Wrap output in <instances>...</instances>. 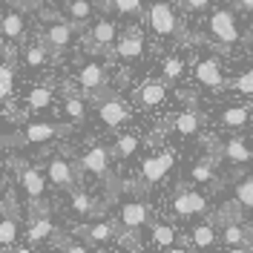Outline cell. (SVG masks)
Returning <instances> with one entry per match:
<instances>
[{
    "label": "cell",
    "instance_id": "obj_1",
    "mask_svg": "<svg viewBox=\"0 0 253 253\" xmlns=\"http://www.w3.org/2000/svg\"><path fill=\"white\" fill-rule=\"evenodd\" d=\"M207 32L213 35V41H219L221 46H233L239 41V26H236V15L230 9H216L210 20H207Z\"/></svg>",
    "mask_w": 253,
    "mask_h": 253
},
{
    "label": "cell",
    "instance_id": "obj_2",
    "mask_svg": "<svg viewBox=\"0 0 253 253\" xmlns=\"http://www.w3.org/2000/svg\"><path fill=\"white\" fill-rule=\"evenodd\" d=\"M205 196L202 193H193V190H178L173 199V210L178 219H190V216H196V213H205Z\"/></svg>",
    "mask_w": 253,
    "mask_h": 253
},
{
    "label": "cell",
    "instance_id": "obj_3",
    "mask_svg": "<svg viewBox=\"0 0 253 253\" xmlns=\"http://www.w3.org/2000/svg\"><path fill=\"white\" fill-rule=\"evenodd\" d=\"M150 26L158 32V35H173L178 20H175V12L170 3H153L150 6Z\"/></svg>",
    "mask_w": 253,
    "mask_h": 253
},
{
    "label": "cell",
    "instance_id": "obj_4",
    "mask_svg": "<svg viewBox=\"0 0 253 253\" xmlns=\"http://www.w3.org/2000/svg\"><path fill=\"white\" fill-rule=\"evenodd\" d=\"M173 167V153H161V156H150L144 158L141 164V175L147 184H156V181H161L164 175H167V170Z\"/></svg>",
    "mask_w": 253,
    "mask_h": 253
},
{
    "label": "cell",
    "instance_id": "obj_5",
    "mask_svg": "<svg viewBox=\"0 0 253 253\" xmlns=\"http://www.w3.org/2000/svg\"><path fill=\"white\" fill-rule=\"evenodd\" d=\"M84 170H89L92 175H107L110 170V153H107V147H92V150H86L78 161Z\"/></svg>",
    "mask_w": 253,
    "mask_h": 253
},
{
    "label": "cell",
    "instance_id": "obj_6",
    "mask_svg": "<svg viewBox=\"0 0 253 253\" xmlns=\"http://www.w3.org/2000/svg\"><path fill=\"white\" fill-rule=\"evenodd\" d=\"M46 170H49V181H52L55 187H61V190L75 187V173H72V164H69V161L55 158V161H49Z\"/></svg>",
    "mask_w": 253,
    "mask_h": 253
},
{
    "label": "cell",
    "instance_id": "obj_7",
    "mask_svg": "<svg viewBox=\"0 0 253 253\" xmlns=\"http://www.w3.org/2000/svg\"><path fill=\"white\" fill-rule=\"evenodd\" d=\"M196 78L202 86H210V89H219L224 78H221V69H219V61L216 58H205V61L196 63Z\"/></svg>",
    "mask_w": 253,
    "mask_h": 253
},
{
    "label": "cell",
    "instance_id": "obj_8",
    "mask_svg": "<svg viewBox=\"0 0 253 253\" xmlns=\"http://www.w3.org/2000/svg\"><path fill=\"white\" fill-rule=\"evenodd\" d=\"M98 115H101V121H104L107 126H118V124H124L126 118H129V110L124 107V101L107 98V101L98 107Z\"/></svg>",
    "mask_w": 253,
    "mask_h": 253
},
{
    "label": "cell",
    "instance_id": "obj_9",
    "mask_svg": "<svg viewBox=\"0 0 253 253\" xmlns=\"http://www.w3.org/2000/svg\"><path fill=\"white\" fill-rule=\"evenodd\" d=\"M147 219H150L147 205H141V202H126V205H121V224H124L126 230H138L141 224H147Z\"/></svg>",
    "mask_w": 253,
    "mask_h": 253
},
{
    "label": "cell",
    "instance_id": "obj_10",
    "mask_svg": "<svg viewBox=\"0 0 253 253\" xmlns=\"http://www.w3.org/2000/svg\"><path fill=\"white\" fill-rule=\"evenodd\" d=\"M78 84L84 86V89H86V92H95V89H101V86L107 84V72H104V66H101V63H86V66H81Z\"/></svg>",
    "mask_w": 253,
    "mask_h": 253
},
{
    "label": "cell",
    "instance_id": "obj_11",
    "mask_svg": "<svg viewBox=\"0 0 253 253\" xmlns=\"http://www.w3.org/2000/svg\"><path fill=\"white\" fill-rule=\"evenodd\" d=\"M118 58H124V61H138L144 55V38L138 29H129L126 38H121V43H118Z\"/></svg>",
    "mask_w": 253,
    "mask_h": 253
},
{
    "label": "cell",
    "instance_id": "obj_12",
    "mask_svg": "<svg viewBox=\"0 0 253 253\" xmlns=\"http://www.w3.org/2000/svg\"><path fill=\"white\" fill-rule=\"evenodd\" d=\"M164 98H167V86L161 84V81H150V84H144L138 95H135V101L141 104V107H158V104H164Z\"/></svg>",
    "mask_w": 253,
    "mask_h": 253
},
{
    "label": "cell",
    "instance_id": "obj_13",
    "mask_svg": "<svg viewBox=\"0 0 253 253\" xmlns=\"http://www.w3.org/2000/svg\"><path fill=\"white\" fill-rule=\"evenodd\" d=\"M43 41L55 52H63V49L69 46V41H72V26L69 23H52L46 29V35H43Z\"/></svg>",
    "mask_w": 253,
    "mask_h": 253
},
{
    "label": "cell",
    "instance_id": "obj_14",
    "mask_svg": "<svg viewBox=\"0 0 253 253\" xmlns=\"http://www.w3.org/2000/svg\"><path fill=\"white\" fill-rule=\"evenodd\" d=\"M61 129L55 124H26L23 129V141L26 144H43V141H52Z\"/></svg>",
    "mask_w": 253,
    "mask_h": 253
},
{
    "label": "cell",
    "instance_id": "obj_15",
    "mask_svg": "<svg viewBox=\"0 0 253 253\" xmlns=\"http://www.w3.org/2000/svg\"><path fill=\"white\" fill-rule=\"evenodd\" d=\"M221 153L230 158V161H236V164H248V161H253V150H251L245 141H242V138L227 141L224 147H221Z\"/></svg>",
    "mask_w": 253,
    "mask_h": 253
},
{
    "label": "cell",
    "instance_id": "obj_16",
    "mask_svg": "<svg viewBox=\"0 0 253 253\" xmlns=\"http://www.w3.org/2000/svg\"><path fill=\"white\" fill-rule=\"evenodd\" d=\"M221 239H224V245H230V248H248V242H253V233H248L242 224H224Z\"/></svg>",
    "mask_w": 253,
    "mask_h": 253
},
{
    "label": "cell",
    "instance_id": "obj_17",
    "mask_svg": "<svg viewBox=\"0 0 253 253\" xmlns=\"http://www.w3.org/2000/svg\"><path fill=\"white\" fill-rule=\"evenodd\" d=\"M20 181H23V190H26V196H29V199L38 202V199L43 196V175H41V170H35V167L23 170Z\"/></svg>",
    "mask_w": 253,
    "mask_h": 253
},
{
    "label": "cell",
    "instance_id": "obj_18",
    "mask_svg": "<svg viewBox=\"0 0 253 253\" xmlns=\"http://www.w3.org/2000/svg\"><path fill=\"white\" fill-rule=\"evenodd\" d=\"M81 233L86 236V242H110L115 236V224L112 221H95L89 227H81Z\"/></svg>",
    "mask_w": 253,
    "mask_h": 253
},
{
    "label": "cell",
    "instance_id": "obj_19",
    "mask_svg": "<svg viewBox=\"0 0 253 253\" xmlns=\"http://www.w3.org/2000/svg\"><path fill=\"white\" fill-rule=\"evenodd\" d=\"M23 17L17 15V12H9V15H3L0 20V32H3V38H9V41H20L23 38Z\"/></svg>",
    "mask_w": 253,
    "mask_h": 253
},
{
    "label": "cell",
    "instance_id": "obj_20",
    "mask_svg": "<svg viewBox=\"0 0 253 253\" xmlns=\"http://www.w3.org/2000/svg\"><path fill=\"white\" fill-rule=\"evenodd\" d=\"M199 126H202V118H199V112H181L178 118L173 121V129L178 135H193V132H199Z\"/></svg>",
    "mask_w": 253,
    "mask_h": 253
},
{
    "label": "cell",
    "instance_id": "obj_21",
    "mask_svg": "<svg viewBox=\"0 0 253 253\" xmlns=\"http://www.w3.org/2000/svg\"><path fill=\"white\" fill-rule=\"evenodd\" d=\"M248 118H251V110L248 107H227V110L221 112V124L230 126V129H239V126L248 124Z\"/></svg>",
    "mask_w": 253,
    "mask_h": 253
},
{
    "label": "cell",
    "instance_id": "obj_22",
    "mask_svg": "<svg viewBox=\"0 0 253 253\" xmlns=\"http://www.w3.org/2000/svg\"><path fill=\"white\" fill-rule=\"evenodd\" d=\"M72 213L75 216H92L95 213V199L86 190H75L72 193Z\"/></svg>",
    "mask_w": 253,
    "mask_h": 253
},
{
    "label": "cell",
    "instance_id": "obj_23",
    "mask_svg": "<svg viewBox=\"0 0 253 253\" xmlns=\"http://www.w3.org/2000/svg\"><path fill=\"white\" fill-rule=\"evenodd\" d=\"M49 104H52V89H49V86H35L29 92V98H26V107H29L32 112L46 110Z\"/></svg>",
    "mask_w": 253,
    "mask_h": 253
},
{
    "label": "cell",
    "instance_id": "obj_24",
    "mask_svg": "<svg viewBox=\"0 0 253 253\" xmlns=\"http://www.w3.org/2000/svg\"><path fill=\"white\" fill-rule=\"evenodd\" d=\"M92 41L98 43V46H110L112 41H115V23H110V20H101V23H95L92 26Z\"/></svg>",
    "mask_w": 253,
    "mask_h": 253
},
{
    "label": "cell",
    "instance_id": "obj_25",
    "mask_svg": "<svg viewBox=\"0 0 253 253\" xmlns=\"http://www.w3.org/2000/svg\"><path fill=\"white\" fill-rule=\"evenodd\" d=\"M150 239H153L156 248H173L175 233H173L170 224H153V227H150Z\"/></svg>",
    "mask_w": 253,
    "mask_h": 253
},
{
    "label": "cell",
    "instance_id": "obj_26",
    "mask_svg": "<svg viewBox=\"0 0 253 253\" xmlns=\"http://www.w3.org/2000/svg\"><path fill=\"white\" fill-rule=\"evenodd\" d=\"M55 233V227H52V219H46V216H41V219L35 221L29 227V242H35V245H41L43 239H49Z\"/></svg>",
    "mask_w": 253,
    "mask_h": 253
},
{
    "label": "cell",
    "instance_id": "obj_27",
    "mask_svg": "<svg viewBox=\"0 0 253 253\" xmlns=\"http://www.w3.org/2000/svg\"><path fill=\"white\" fill-rule=\"evenodd\" d=\"M233 193H236V205L239 207H248V210H253V178L239 181Z\"/></svg>",
    "mask_w": 253,
    "mask_h": 253
},
{
    "label": "cell",
    "instance_id": "obj_28",
    "mask_svg": "<svg viewBox=\"0 0 253 253\" xmlns=\"http://www.w3.org/2000/svg\"><path fill=\"white\" fill-rule=\"evenodd\" d=\"M190 175H193V181H213V158H202V161H196L193 164V170H190Z\"/></svg>",
    "mask_w": 253,
    "mask_h": 253
},
{
    "label": "cell",
    "instance_id": "obj_29",
    "mask_svg": "<svg viewBox=\"0 0 253 253\" xmlns=\"http://www.w3.org/2000/svg\"><path fill=\"white\" fill-rule=\"evenodd\" d=\"M213 242H216V233H213L210 224H196L193 227V245L196 248H210Z\"/></svg>",
    "mask_w": 253,
    "mask_h": 253
},
{
    "label": "cell",
    "instance_id": "obj_30",
    "mask_svg": "<svg viewBox=\"0 0 253 253\" xmlns=\"http://www.w3.org/2000/svg\"><path fill=\"white\" fill-rule=\"evenodd\" d=\"M15 239H17V221L9 219V216H3L0 219V248H9Z\"/></svg>",
    "mask_w": 253,
    "mask_h": 253
},
{
    "label": "cell",
    "instance_id": "obj_31",
    "mask_svg": "<svg viewBox=\"0 0 253 253\" xmlns=\"http://www.w3.org/2000/svg\"><path fill=\"white\" fill-rule=\"evenodd\" d=\"M107 6H112L115 12H121V15H141V9H144V0H110Z\"/></svg>",
    "mask_w": 253,
    "mask_h": 253
},
{
    "label": "cell",
    "instance_id": "obj_32",
    "mask_svg": "<svg viewBox=\"0 0 253 253\" xmlns=\"http://www.w3.org/2000/svg\"><path fill=\"white\" fill-rule=\"evenodd\" d=\"M12 84H15L12 63H0V98H9L12 95Z\"/></svg>",
    "mask_w": 253,
    "mask_h": 253
},
{
    "label": "cell",
    "instance_id": "obj_33",
    "mask_svg": "<svg viewBox=\"0 0 253 253\" xmlns=\"http://www.w3.org/2000/svg\"><path fill=\"white\" fill-rule=\"evenodd\" d=\"M181 72H184V61H181L178 55H170V58L164 61V81H178Z\"/></svg>",
    "mask_w": 253,
    "mask_h": 253
},
{
    "label": "cell",
    "instance_id": "obj_34",
    "mask_svg": "<svg viewBox=\"0 0 253 253\" xmlns=\"http://www.w3.org/2000/svg\"><path fill=\"white\" fill-rule=\"evenodd\" d=\"M66 12H69V17H72L75 23H81V20H86V17H89L92 6H89V0H72Z\"/></svg>",
    "mask_w": 253,
    "mask_h": 253
},
{
    "label": "cell",
    "instance_id": "obj_35",
    "mask_svg": "<svg viewBox=\"0 0 253 253\" xmlns=\"http://www.w3.org/2000/svg\"><path fill=\"white\" fill-rule=\"evenodd\" d=\"M63 110H66V115H69L72 121H78V124L86 118V107H84V101H81V98H66Z\"/></svg>",
    "mask_w": 253,
    "mask_h": 253
},
{
    "label": "cell",
    "instance_id": "obj_36",
    "mask_svg": "<svg viewBox=\"0 0 253 253\" xmlns=\"http://www.w3.org/2000/svg\"><path fill=\"white\" fill-rule=\"evenodd\" d=\"M135 150H138V138H135V135H121V138L115 141V153H118L121 158L132 156Z\"/></svg>",
    "mask_w": 253,
    "mask_h": 253
},
{
    "label": "cell",
    "instance_id": "obj_37",
    "mask_svg": "<svg viewBox=\"0 0 253 253\" xmlns=\"http://www.w3.org/2000/svg\"><path fill=\"white\" fill-rule=\"evenodd\" d=\"M23 61L29 63V66H43V63H46V49L43 46H29L26 55H23Z\"/></svg>",
    "mask_w": 253,
    "mask_h": 253
},
{
    "label": "cell",
    "instance_id": "obj_38",
    "mask_svg": "<svg viewBox=\"0 0 253 253\" xmlns=\"http://www.w3.org/2000/svg\"><path fill=\"white\" fill-rule=\"evenodd\" d=\"M233 89H239V92H245V95H253V66L233 81Z\"/></svg>",
    "mask_w": 253,
    "mask_h": 253
},
{
    "label": "cell",
    "instance_id": "obj_39",
    "mask_svg": "<svg viewBox=\"0 0 253 253\" xmlns=\"http://www.w3.org/2000/svg\"><path fill=\"white\" fill-rule=\"evenodd\" d=\"M121 245H124V248H135V251H138V230H126L124 236H121Z\"/></svg>",
    "mask_w": 253,
    "mask_h": 253
},
{
    "label": "cell",
    "instance_id": "obj_40",
    "mask_svg": "<svg viewBox=\"0 0 253 253\" xmlns=\"http://www.w3.org/2000/svg\"><path fill=\"white\" fill-rule=\"evenodd\" d=\"M210 3H213V0H184V6H187V9H193V12H199V9H207Z\"/></svg>",
    "mask_w": 253,
    "mask_h": 253
},
{
    "label": "cell",
    "instance_id": "obj_41",
    "mask_svg": "<svg viewBox=\"0 0 253 253\" xmlns=\"http://www.w3.org/2000/svg\"><path fill=\"white\" fill-rule=\"evenodd\" d=\"M63 253H89V251H86V248H81V245H69Z\"/></svg>",
    "mask_w": 253,
    "mask_h": 253
},
{
    "label": "cell",
    "instance_id": "obj_42",
    "mask_svg": "<svg viewBox=\"0 0 253 253\" xmlns=\"http://www.w3.org/2000/svg\"><path fill=\"white\" fill-rule=\"evenodd\" d=\"M239 9H245V12H253V0H239Z\"/></svg>",
    "mask_w": 253,
    "mask_h": 253
},
{
    "label": "cell",
    "instance_id": "obj_43",
    "mask_svg": "<svg viewBox=\"0 0 253 253\" xmlns=\"http://www.w3.org/2000/svg\"><path fill=\"white\" fill-rule=\"evenodd\" d=\"M227 253H253V251H248V248H230Z\"/></svg>",
    "mask_w": 253,
    "mask_h": 253
},
{
    "label": "cell",
    "instance_id": "obj_44",
    "mask_svg": "<svg viewBox=\"0 0 253 253\" xmlns=\"http://www.w3.org/2000/svg\"><path fill=\"white\" fill-rule=\"evenodd\" d=\"M0 216H6V199L0 196Z\"/></svg>",
    "mask_w": 253,
    "mask_h": 253
},
{
    "label": "cell",
    "instance_id": "obj_45",
    "mask_svg": "<svg viewBox=\"0 0 253 253\" xmlns=\"http://www.w3.org/2000/svg\"><path fill=\"white\" fill-rule=\"evenodd\" d=\"M167 253H187V251H184V248H170Z\"/></svg>",
    "mask_w": 253,
    "mask_h": 253
},
{
    "label": "cell",
    "instance_id": "obj_46",
    "mask_svg": "<svg viewBox=\"0 0 253 253\" xmlns=\"http://www.w3.org/2000/svg\"><path fill=\"white\" fill-rule=\"evenodd\" d=\"M15 253H32V248H17Z\"/></svg>",
    "mask_w": 253,
    "mask_h": 253
},
{
    "label": "cell",
    "instance_id": "obj_47",
    "mask_svg": "<svg viewBox=\"0 0 253 253\" xmlns=\"http://www.w3.org/2000/svg\"><path fill=\"white\" fill-rule=\"evenodd\" d=\"M38 3H43V0H29V6H38Z\"/></svg>",
    "mask_w": 253,
    "mask_h": 253
}]
</instances>
